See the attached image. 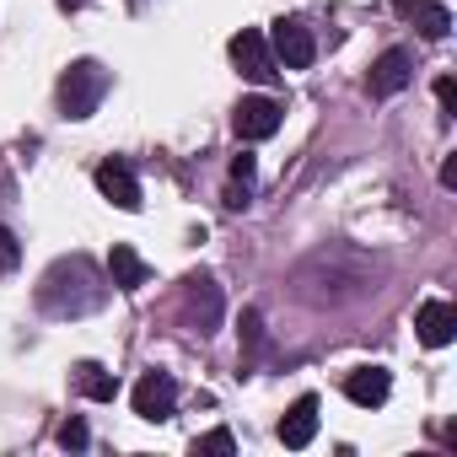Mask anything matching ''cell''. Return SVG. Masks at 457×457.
<instances>
[{
	"mask_svg": "<svg viewBox=\"0 0 457 457\" xmlns=\"http://www.w3.org/2000/svg\"><path fill=\"white\" fill-rule=\"evenodd\" d=\"M237 441H232V430H210V436H199L194 441V452H232Z\"/></svg>",
	"mask_w": 457,
	"mask_h": 457,
	"instance_id": "ac0fdd59",
	"label": "cell"
},
{
	"mask_svg": "<svg viewBox=\"0 0 457 457\" xmlns=\"http://www.w3.org/2000/svg\"><path fill=\"white\" fill-rule=\"evenodd\" d=\"M87 441H92V436H87L81 420H65V425H60V446H65V452H81Z\"/></svg>",
	"mask_w": 457,
	"mask_h": 457,
	"instance_id": "e0dca14e",
	"label": "cell"
},
{
	"mask_svg": "<svg viewBox=\"0 0 457 457\" xmlns=\"http://www.w3.org/2000/svg\"><path fill=\"white\" fill-rule=\"evenodd\" d=\"M264 345V318H259V307H248L243 312V350H259Z\"/></svg>",
	"mask_w": 457,
	"mask_h": 457,
	"instance_id": "2e32d148",
	"label": "cell"
},
{
	"mask_svg": "<svg viewBox=\"0 0 457 457\" xmlns=\"http://www.w3.org/2000/svg\"><path fill=\"white\" fill-rule=\"evenodd\" d=\"M280 119H286V108H280L275 97H243V103L232 108L237 140H270V135H280Z\"/></svg>",
	"mask_w": 457,
	"mask_h": 457,
	"instance_id": "3957f363",
	"label": "cell"
},
{
	"mask_svg": "<svg viewBox=\"0 0 457 457\" xmlns=\"http://www.w3.org/2000/svg\"><path fill=\"white\" fill-rule=\"evenodd\" d=\"M409 81H414V60H409V49H387V54L371 65L366 92H371V97H398Z\"/></svg>",
	"mask_w": 457,
	"mask_h": 457,
	"instance_id": "ba28073f",
	"label": "cell"
},
{
	"mask_svg": "<svg viewBox=\"0 0 457 457\" xmlns=\"http://www.w3.org/2000/svg\"><path fill=\"white\" fill-rule=\"evenodd\" d=\"M103 92H108V71L97 60H76L60 76V108H65V119H92V108L103 103Z\"/></svg>",
	"mask_w": 457,
	"mask_h": 457,
	"instance_id": "6da1fadb",
	"label": "cell"
},
{
	"mask_svg": "<svg viewBox=\"0 0 457 457\" xmlns=\"http://www.w3.org/2000/svg\"><path fill=\"white\" fill-rule=\"evenodd\" d=\"M436 103H441V113H452V108H457V87H452V76H441V81H436Z\"/></svg>",
	"mask_w": 457,
	"mask_h": 457,
	"instance_id": "d6986e66",
	"label": "cell"
},
{
	"mask_svg": "<svg viewBox=\"0 0 457 457\" xmlns=\"http://www.w3.org/2000/svg\"><path fill=\"white\" fill-rule=\"evenodd\" d=\"M22 264V243L12 237V226H0V275H12Z\"/></svg>",
	"mask_w": 457,
	"mask_h": 457,
	"instance_id": "9a60e30c",
	"label": "cell"
},
{
	"mask_svg": "<svg viewBox=\"0 0 457 457\" xmlns=\"http://www.w3.org/2000/svg\"><path fill=\"white\" fill-rule=\"evenodd\" d=\"M393 17L420 28L425 38H446L452 33V12L441 6V0H393Z\"/></svg>",
	"mask_w": 457,
	"mask_h": 457,
	"instance_id": "9c48e42d",
	"label": "cell"
},
{
	"mask_svg": "<svg viewBox=\"0 0 457 457\" xmlns=\"http://www.w3.org/2000/svg\"><path fill=\"white\" fill-rule=\"evenodd\" d=\"M312 436H318V398H312V393H302V398L286 409V420H280V441H286L291 452H302Z\"/></svg>",
	"mask_w": 457,
	"mask_h": 457,
	"instance_id": "7c38bea8",
	"label": "cell"
},
{
	"mask_svg": "<svg viewBox=\"0 0 457 457\" xmlns=\"http://www.w3.org/2000/svg\"><path fill=\"white\" fill-rule=\"evenodd\" d=\"M108 280H113L119 291H140V286L151 280V270H145V259H140L135 248H124V243H119V248L108 253Z\"/></svg>",
	"mask_w": 457,
	"mask_h": 457,
	"instance_id": "4fadbf2b",
	"label": "cell"
},
{
	"mask_svg": "<svg viewBox=\"0 0 457 457\" xmlns=\"http://www.w3.org/2000/svg\"><path fill=\"white\" fill-rule=\"evenodd\" d=\"M253 172H259V167H253V156H248V151H243V156H232V183H253Z\"/></svg>",
	"mask_w": 457,
	"mask_h": 457,
	"instance_id": "ffe728a7",
	"label": "cell"
},
{
	"mask_svg": "<svg viewBox=\"0 0 457 457\" xmlns=\"http://www.w3.org/2000/svg\"><path fill=\"white\" fill-rule=\"evenodd\" d=\"M76 387H81L92 403H113V398H119V377L103 371L97 361H81V366H76Z\"/></svg>",
	"mask_w": 457,
	"mask_h": 457,
	"instance_id": "5bb4252c",
	"label": "cell"
},
{
	"mask_svg": "<svg viewBox=\"0 0 457 457\" xmlns=\"http://www.w3.org/2000/svg\"><path fill=\"white\" fill-rule=\"evenodd\" d=\"M270 54H275L286 71H307V65L318 60V44H312V33H307L302 17H280L275 33H270Z\"/></svg>",
	"mask_w": 457,
	"mask_h": 457,
	"instance_id": "7a4b0ae2",
	"label": "cell"
},
{
	"mask_svg": "<svg viewBox=\"0 0 457 457\" xmlns=\"http://www.w3.org/2000/svg\"><path fill=\"white\" fill-rule=\"evenodd\" d=\"M232 60H237V71L253 76V81H275V76H280V71H275V54H270V38H264L259 28H243V33L232 38Z\"/></svg>",
	"mask_w": 457,
	"mask_h": 457,
	"instance_id": "5b68a950",
	"label": "cell"
},
{
	"mask_svg": "<svg viewBox=\"0 0 457 457\" xmlns=\"http://www.w3.org/2000/svg\"><path fill=\"white\" fill-rule=\"evenodd\" d=\"M97 188H103V199H108V204H119V210H140V183H135L129 162L108 156V162L97 167Z\"/></svg>",
	"mask_w": 457,
	"mask_h": 457,
	"instance_id": "30bf717a",
	"label": "cell"
},
{
	"mask_svg": "<svg viewBox=\"0 0 457 457\" xmlns=\"http://www.w3.org/2000/svg\"><path fill=\"white\" fill-rule=\"evenodd\" d=\"M172 409H178V382L167 371H145L135 382V414L151 420V425H162V420H172Z\"/></svg>",
	"mask_w": 457,
	"mask_h": 457,
	"instance_id": "277c9868",
	"label": "cell"
},
{
	"mask_svg": "<svg viewBox=\"0 0 457 457\" xmlns=\"http://www.w3.org/2000/svg\"><path fill=\"white\" fill-rule=\"evenodd\" d=\"M387 393H393V377H387L382 366H361V371H350V377H345V398H350V403H361V409L387 403Z\"/></svg>",
	"mask_w": 457,
	"mask_h": 457,
	"instance_id": "8fae6325",
	"label": "cell"
},
{
	"mask_svg": "<svg viewBox=\"0 0 457 457\" xmlns=\"http://www.w3.org/2000/svg\"><path fill=\"white\" fill-rule=\"evenodd\" d=\"M129 6H145V0H129Z\"/></svg>",
	"mask_w": 457,
	"mask_h": 457,
	"instance_id": "7402d4cb",
	"label": "cell"
},
{
	"mask_svg": "<svg viewBox=\"0 0 457 457\" xmlns=\"http://www.w3.org/2000/svg\"><path fill=\"white\" fill-rule=\"evenodd\" d=\"M54 6H60V12H81V6H87V0H54Z\"/></svg>",
	"mask_w": 457,
	"mask_h": 457,
	"instance_id": "44dd1931",
	"label": "cell"
},
{
	"mask_svg": "<svg viewBox=\"0 0 457 457\" xmlns=\"http://www.w3.org/2000/svg\"><path fill=\"white\" fill-rule=\"evenodd\" d=\"M183 307H188V318H194L199 334H215V323H220V286H215L210 275H188Z\"/></svg>",
	"mask_w": 457,
	"mask_h": 457,
	"instance_id": "8992f818",
	"label": "cell"
},
{
	"mask_svg": "<svg viewBox=\"0 0 457 457\" xmlns=\"http://www.w3.org/2000/svg\"><path fill=\"white\" fill-rule=\"evenodd\" d=\"M414 334H420V345L425 350H446L452 339H457V307L452 302H425L420 307V318H414Z\"/></svg>",
	"mask_w": 457,
	"mask_h": 457,
	"instance_id": "52a82bcc",
	"label": "cell"
}]
</instances>
